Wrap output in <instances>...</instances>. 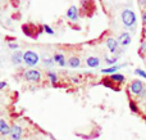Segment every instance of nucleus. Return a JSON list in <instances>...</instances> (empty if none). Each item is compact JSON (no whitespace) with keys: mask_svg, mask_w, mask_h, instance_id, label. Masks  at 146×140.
<instances>
[{"mask_svg":"<svg viewBox=\"0 0 146 140\" xmlns=\"http://www.w3.org/2000/svg\"><path fill=\"white\" fill-rule=\"evenodd\" d=\"M80 64H81V61L78 57H71V58L68 59V66L71 67V68H77Z\"/></svg>","mask_w":146,"mask_h":140,"instance_id":"12","label":"nucleus"},{"mask_svg":"<svg viewBox=\"0 0 146 140\" xmlns=\"http://www.w3.org/2000/svg\"><path fill=\"white\" fill-rule=\"evenodd\" d=\"M44 64H45V66H53V64H54V59L53 58L44 59Z\"/></svg>","mask_w":146,"mask_h":140,"instance_id":"19","label":"nucleus"},{"mask_svg":"<svg viewBox=\"0 0 146 140\" xmlns=\"http://www.w3.org/2000/svg\"><path fill=\"white\" fill-rule=\"evenodd\" d=\"M48 76H49V79H50V81H51V85H55L56 81H58V76H56V73H54V72H49Z\"/></svg>","mask_w":146,"mask_h":140,"instance_id":"16","label":"nucleus"},{"mask_svg":"<svg viewBox=\"0 0 146 140\" xmlns=\"http://www.w3.org/2000/svg\"><path fill=\"white\" fill-rule=\"evenodd\" d=\"M135 73H136V75H140V76H142L144 79H146V72L142 71V69H136V71H135Z\"/></svg>","mask_w":146,"mask_h":140,"instance_id":"20","label":"nucleus"},{"mask_svg":"<svg viewBox=\"0 0 146 140\" xmlns=\"http://www.w3.org/2000/svg\"><path fill=\"white\" fill-rule=\"evenodd\" d=\"M25 77L28 80V81L37 82L41 80V72L37 71V69H28V71L25 72Z\"/></svg>","mask_w":146,"mask_h":140,"instance_id":"4","label":"nucleus"},{"mask_svg":"<svg viewBox=\"0 0 146 140\" xmlns=\"http://www.w3.org/2000/svg\"><path fill=\"white\" fill-rule=\"evenodd\" d=\"M142 23H144V26H146V10L142 12Z\"/></svg>","mask_w":146,"mask_h":140,"instance_id":"23","label":"nucleus"},{"mask_svg":"<svg viewBox=\"0 0 146 140\" xmlns=\"http://www.w3.org/2000/svg\"><path fill=\"white\" fill-rule=\"evenodd\" d=\"M5 86H7V82H5V81H0V90L4 89Z\"/></svg>","mask_w":146,"mask_h":140,"instance_id":"24","label":"nucleus"},{"mask_svg":"<svg viewBox=\"0 0 146 140\" xmlns=\"http://www.w3.org/2000/svg\"><path fill=\"white\" fill-rule=\"evenodd\" d=\"M129 109L133 113H139V105H137L133 100H129Z\"/></svg>","mask_w":146,"mask_h":140,"instance_id":"17","label":"nucleus"},{"mask_svg":"<svg viewBox=\"0 0 146 140\" xmlns=\"http://www.w3.org/2000/svg\"><path fill=\"white\" fill-rule=\"evenodd\" d=\"M115 61H117V58H114V59H109V58H106V62H108L109 64H113Z\"/></svg>","mask_w":146,"mask_h":140,"instance_id":"25","label":"nucleus"},{"mask_svg":"<svg viewBox=\"0 0 146 140\" xmlns=\"http://www.w3.org/2000/svg\"><path fill=\"white\" fill-rule=\"evenodd\" d=\"M119 67L121 66H113V67H110V68H104L101 72H103V73H111L113 75V73H117V71L119 69Z\"/></svg>","mask_w":146,"mask_h":140,"instance_id":"15","label":"nucleus"},{"mask_svg":"<svg viewBox=\"0 0 146 140\" xmlns=\"http://www.w3.org/2000/svg\"><path fill=\"white\" fill-rule=\"evenodd\" d=\"M144 35L146 36V26H144Z\"/></svg>","mask_w":146,"mask_h":140,"instance_id":"26","label":"nucleus"},{"mask_svg":"<svg viewBox=\"0 0 146 140\" xmlns=\"http://www.w3.org/2000/svg\"><path fill=\"white\" fill-rule=\"evenodd\" d=\"M67 17H68L71 21H73V22H76V21L78 19V9H77V7L72 5V7L67 10Z\"/></svg>","mask_w":146,"mask_h":140,"instance_id":"6","label":"nucleus"},{"mask_svg":"<svg viewBox=\"0 0 146 140\" xmlns=\"http://www.w3.org/2000/svg\"><path fill=\"white\" fill-rule=\"evenodd\" d=\"M22 134H23V131H22V127H21L19 125H12L10 126L9 135H10V139L12 140H21L22 139Z\"/></svg>","mask_w":146,"mask_h":140,"instance_id":"5","label":"nucleus"},{"mask_svg":"<svg viewBox=\"0 0 146 140\" xmlns=\"http://www.w3.org/2000/svg\"><path fill=\"white\" fill-rule=\"evenodd\" d=\"M23 54H25V53H22V51H15V53H13L12 61H13V63H14L15 66H19V64H22V62H23Z\"/></svg>","mask_w":146,"mask_h":140,"instance_id":"9","label":"nucleus"},{"mask_svg":"<svg viewBox=\"0 0 146 140\" xmlns=\"http://www.w3.org/2000/svg\"><path fill=\"white\" fill-rule=\"evenodd\" d=\"M8 46H9L10 49H18V45L17 44H14V43H9L8 44Z\"/></svg>","mask_w":146,"mask_h":140,"instance_id":"22","label":"nucleus"},{"mask_svg":"<svg viewBox=\"0 0 146 140\" xmlns=\"http://www.w3.org/2000/svg\"><path fill=\"white\" fill-rule=\"evenodd\" d=\"M42 28H44V31H45L46 33H49V35H54V30L50 27V26L44 25V26H42Z\"/></svg>","mask_w":146,"mask_h":140,"instance_id":"18","label":"nucleus"},{"mask_svg":"<svg viewBox=\"0 0 146 140\" xmlns=\"http://www.w3.org/2000/svg\"><path fill=\"white\" fill-rule=\"evenodd\" d=\"M140 51H141V53H146V41H142V43H141V48H140Z\"/></svg>","mask_w":146,"mask_h":140,"instance_id":"21","label":"nucleus"},{"mask_svg":"<svg viewBox=\"0 0 146 140\" xmlns=\"http://www.w3.org/2000/svg\"><path fill=\"white\" fill-rule=\"evenodd\" d=\"M110 80L114 82H123L124 81V76L121 73H113L110 75Z\"/></svg>","mask_w":146,"mask_h":140,"instance_id":"14","label":"nucleus"},{"mask_svg":"<svg viewBox=\"0 0 146 140\" xmlns=\"http://www.w3.org/2000/svg\"><path fill=\"white\" fill-rule=\"evenodd\" d=\"M118 43L123 46H127L128 44H131V35L128 32H123L118 39Z\"/></svg>","mask_w":146,"mask_h":140,"instance_id":"7","label":"nucleus"},{"mask_svg":"<svg viewBox=\"0 0 146 140\" xmlns=\"http://www.w3.org/2000/svg\"><path fill=\"white\" fill-rule=\"evenodd\" d=\"M23 62H25L28 67L36 66V64H37V62H38L37 53H35V51H32V50L26 51V53L23 54Z\"/></svg>","mask_w":146,"mask_h":140,"instance_id":"3","label":"nucleus"},{"mask_svg":"<svg viewBox=\"0 0 146 140\" xmlns=\"http://www.w3.org/2000/svg\"><path fill=\"white\" fill-rule=\"evenodd\" d=\"M122 22L126 27H133L136 23V14L131 9H124L122 12Z\"/></svg>","mask_w":146,"mask_h":140,"instance_id":"1","label":"nucleus"},{"mask_svg":"<svg viewBox=\"0 0 146 140\" xmlns=\"http://www.w3.org/2000/svg\"><path fill=\"white\" fill-rule=\"evenodd\" d=\"M118 45H119V43L113 37H109L108 40H106V46H108V49L111 51V53H114V51L118 49Z\"/></svg>","mask_w":146,"mask_h":140,"instance_id":"8","label":"nucleus"},{"mask_svg":"<svg viewBox=\"0 0 146 140\" xmlns=\"http://www.w3.org/2000/svg\"><path fill=\"white\" fill-rule=\"evenodd\" d=\"M145 61H146V57H145Z\"/></svg>","mask_w":146,"mask_h":140,"instance_id":"27","label":"nucleus"},{"mask_svg":"<svg viewBox=\"0 0 146 140\" xmlns=\"http://www.w3.org/2000/svg\"><path fill=\"white\" fill-rule=\"evenodd\" d=\"M129 90H131V93L133 95H136V97H141V95L145 93L144 82L140 81V80H135V81H132L131 85H129Z\"/></svg>","mask_w":146,"mask_h":140,"instance_id":"2","label":"nucleus"},{"mask_svg":"<svg viewBox=\"0 0 146 140\" xmlns=\"http://www.w3.org/2000/svg\"><path fill=\"white\" fill-rule=\"evenodd\" d=\"M9 133H10V126L4 120L0 118V134L1 135H9Z\"/></svg>","mask_w":146,"mask_h":140,"instance_id":"10","label":"nucleus"},{"mask_svg":"<svg viewBox=\"0 0 146 140\" xmlns=\"http://www.w3.org/2000/svg\"><path fill=\"white\" fill-rule=\"evenodd\" d=\"M53 59H54V62H56V63H58L60 67L66 66V59H64L63 54H54Z\"/></svg>","mask_w":146,"mask_h":140,"instance_id":"13","label":"nucleus"},{"mask_svg":"<svg viewBox=\"0 0 146 140\" xmlns=\"http://www.w3.org/2000/svg\"><path fill=\"white\" fill-rule=\"evenodd\" d=\"M86 63H87L88 67L95 68V67H98L99 64H100V61H99V58H96V57H88L87 61H86Z\"/></svg>","mask_w":146,"mask_h":140,"instance_id":"11","label":"nucleus"}]
</instances>
